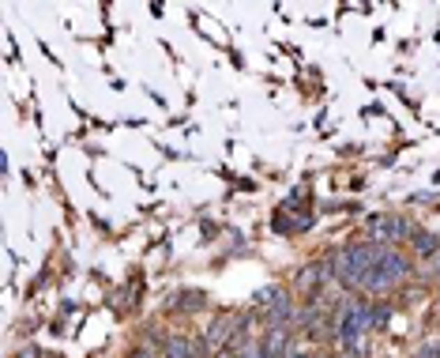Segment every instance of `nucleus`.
Segmentation results:
<instances>
[{"mask_svg": "<svg viewBox=\"0 0 440 358\" xmlns=\"http://www.w3.org/2000/svg\"><path fill=\"white\" fill-rule=\"evenodd\" d=\"M410 275V256H402L399 249H388L380 256V264L369 272V279H365V290H372V295H384V290L399 287L402 279Z\"/></svg>", "mask_w": 440, "mask_h": 358, "instance_id": "1", "label": "nucleus"}, {"mask_svg": "<svg viewBox=\"0 0 440 358\" xmlns=\"http://www.w3.org/2000/svg\"><path fill=\"white\" fill-rule=\"evenodd\" d=\"M365 231H369L372 245H395V242H402V238H414V226H410L402 215H388V211L372 215Z\"/></svg>", "mask_w": 440, "mask_h": 358, "instance_id": "2", "label": "nucleus"}, {"mask_svg": "<svg viewBox=\"0 0 440 358\" xmlns=\"http://www.w3.org/2000/svg\"><path fill=\"white\" fill-rule=\"evenodd\" d=\"M260 347H264V358H286V355H290V328L271 325Z\"/></svg>", "mask_w": 440, "mask_h": 358, "instance_id": "3", "label": "nucleus"}, {"mask_svg": "<svg viewBox=\"0 0 440 358\" xmlns=\"http://www.w3.org/2000/svg\"><path fill=\"white\" fill-rule=\"evenodd\" d=\"M324 279H331V264H308V268L297 275V290H316Z\"/></svg>", "mask_w": 440, "mask_h": 358, "instance_id": "4", "label": "nucleus"}, {"mask_svg": "<svg viewBox=\"0 0 440 358\" xmlns=\"http://www.w3.org/2000/svg\"><path fill=\"white\" fill-rule=\"evenodd\" d=\"M410 249H414L418 256H429V253L440 249V238L429 234V231H414V238H410Z\"/></svg>", "mask_w": 440, "mask_h": 358, "instance_id": "5", "label": "nucleus"}, {"mask_svg": "<svg viewBox=\"0 0 440 358\" xmlns=\"http://www.w3.org/2000/svg\"><path fill=\"white\" fill-rule=\"evenodd\" d=\"M283 298H286V290H283V287H260V290H256V298H252V302H256L260 309H267V313H271V309H275Z\"/></svg>", "mask_w": 440, "mask_h": 358, "instance_id": "6", "label": "nucleus"}, {"mask_svg": "<svg viewBox=\"0 0 440 358\" xmlns=\"http://www.w3.org/2000/svg\"><path fill=\"white\" fill-rule=\"evenodd\" d=\"M203 302H207V298H203L200 290H189V295H181V302H173V306L177 309H200Z\"/></svg>", "mask_w": 440, "mask_h": 358, "instance_id": "7", "label": "nucleus"}, {"mask_svg": "<svg viewBox=\"0 0 440 358\" xmlns=\"http://www.w3.org/2000/svg\"><path fill=\"white\" fill-rule=\"evenodd\" d=\"M388 325V306H372V332H384Z\"/></svg>", "mask_w": 440, "mask_h": 358, "instance_id": "8", "label": "nucleus"}, {"mask_svg": "<svg viewBox=\"0 0 440 358\" xmlns=\"http://www.w3.org/2000/svg\"><path fill=\"white\" fill-rule=\"evenodd\" d=\"M418 358H440V339H433V343L418 347Z\"/></svg>", "mask_w": 440, "mask_h": 358, "instance_id": "9", "label": "nucleus"}, {"mask_svg": "<svg viewBox=\"0 0 440 358\" xmlns=\"http://www.w3.org/2000/svg\"><path fill=\"white\" fill-rule=\"evenodd\" d=\"M19 358H38V347H23Z\"/></svg>", "mask_w": 440, "mask_h": 358, "instance_id": "10", "label": "nucleus"}, {"mask_svg": "<svg viewBox=\"0 0 440 358\" xmlns=\"http://www.w3.org/2000/svg\"><path fill=\"white\" fill-rule=\"evenodd\" d=\"M132 358H158V355H151V351H136Z\"/></svg>", "mask_w": 440, "mask_h": 358, "instance_id": "11", "label": "nucleus"}, {"mask_svg": "<svg viewBox=\"0 0 440 358\" xmlns=\"http://www.w3.org/2000/svg\"><path fill=\"white\" fill-rule=\"evenodd\" d=\"M286 358H320V355H294V351H290Z\"/></svg>", "mask_w": 440, "mask_h": 358, "instance_id": "12", "label": "nucleus"}]
</instances>
